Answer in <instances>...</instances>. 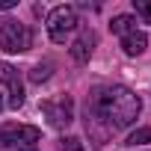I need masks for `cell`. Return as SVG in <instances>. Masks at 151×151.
<instances>
[{
    "label": "cell",
    "instance_id": "obj_1",
    "mask_svg": "<svg viewBox=\"0 0 151 151\" xmlns=\"http://www.w3.org/2000/svg\"><path fill=\"white\" fill-rule=\"evenodd\" d=\"M139 110H142V101H139V95L133 89L119 86V83L98 86L86 98V107H83L86 133L95 142H107L113 133L130 127L139 119Z\"/></svg>",
    "mask_w": 151,
    "mask_h": 151
},
{
    "label": "cell",
    "instance_id": "obj_2",
    "mask_svg": "<svg viewBox=\"0 0 151 151\" xmlns=\"http://www.w3.org/2000/svg\"><path fill=\"white\" fill-rule=\"evenodd\" d=\"M42 133L33 124H0V145L15 151H36Z\"/></svg>",
    "mask_w": 151,
    "mask_h": 151
},
{
    "label": "cell",
    "instance_id": "obj_3",
    "mask_svg": "<svg viewBox=\"0 0 151 151\" xmlns=\"http://www.w3.org/2000/svg\"><path fill=\"white\" fill-rule=\"evenodd\" d=\"M0 47H3L6 53H24L33 47V30L21 21H12L6 18L3 24H0Z\"/></svg>",
    "mask_w": 151,
    "mask_h": 151
},
{
    "label": "cell",
    "instance_id": "obj_4",
    "mask_svg": "<svg viewBox=\"0 0 151 151\" xmlns=\"http://www.w3.org/2000/svg\"><path fill=\"white\" fill-rule=\"evenodd\" d=\"M45 27H47V36L56 45H62L65 36H71L74 30H77V9H74V6H56V9H50Z\"/></svg>",
    "mask_w": 151,
    "mask_h": 151
},
{
    "label": "cell",
    "instance_id": "obj_5",
    "mask_svg": "<svg viewBox=\"0 0 151 151\" xmlns=\"http://www.w3.org/2000/svg\"><path fill=\"white\" fill-rule=\"evenodd\" d=\"M42 113L45 119L50 122V127H68L74 122V101L71 95H56V98H47L42 104Z\"/></svg>",
    "mask_w": 151,
    "mask_h": 151
},
{
    "label": "cell",
    "instance_id": "obj_6",
    "mask_svg": "<svg viewBox=\"0 0 151 151\" xmlns=\"http://www.w3.org/2000/svg\"><path fill=\"white\" fill-rule=\"evenodd\" d=\"M0 83L9 89V107L18 110V107L24 104V83H21L18 68L9 65V62H0Z\"/></svg>",
    "mask_w": 151,
    "mask_h": 151
},
{
    "label": "cell",
    "instance_id": "obj_7",
    "mask_svg": "<svg viewBox=\"0 0 151 151\" xmlns=\"http://www.w3.org/2000/svg\"><path fill=\"white\" fill-rule=\"evenodd\" d=\"M92 50H95V33L92 30H83L77 39H74V45H71V59L74 62H89Z\"/></svg>",
    "mask_w": 151,
    "mask_h": 151
},
{
    "label": "cell",
    "instance_id": "obj_8",
    "mask_svg": "<svg viewBox=\"0 0 151 151\" xmlns=\"http://www.w3.org/2000/svg\"><path fill=\"white\" fill-rule=\"evenodd\" d=\"M122 47H124V53H127V56H139V53L148 47V39H145V33H142V30H133V33L122 36Z\"/></svg>",
    "mask_w": 151,
    "mask_h": 151
},
{
    "label": "cell",
    "instance_id": "obj_9",
    "mask_svg": "<svg viewBox=\"0 0 151 151\" xmlns=\"http://www.w3.org/2000/svg\"><path fill=\"white\" fill-rule=\"evenodd\" d=\"M110 30H113L116 36H127V33L136 30V18H130V15H116V18L110 21Z\"/></svg>",
    "mask_w": 151,
    "mask_h": 151
},
{
    "label": "cell",
    "instance_id": "obj_10",
    "mask_svg": "<svg viewBox=\"0 0 151 151\" xmlns=\"http://www.w3.org/2000/svg\"><path fill=\"white\" fill-rule=\"evenodd\" d=\"M50 68H53V62H50V59L39 62V65H36V68L30 71V80H33V83H45V80L50 77Z\"/></svg>",
    "mask_w": 151,
    "mask_h": 151
},
{
    "label": "cell",
    "instance_id": "obj_11",
    "mask_svg": "<svg viewBox=\"0 0 151 151\" xmlns=\"http://www.w3.org/2000/svg\"><path fill=\"white\" fill-rule=\"evenodd\" d=\"M148 142H151V127H139V130H133L127 136L124 145H148Z\"/></svg>",
    "mask_w": 151,
    "mask_h": 151
},
{
    "label": "cell",
    "instance_id": "obj_12",
    "mask_svg": "<svg viewBox=\"0 0 151 151\" xmlns=\"http://www.w3.org/2000/svg\"><path fill=\"white\" fill-rule=\"evenodd\" d=\"M133 9L145 24H151V0H133Z\"/></svg>",
    "mask_w": 151,
    "mask_h": 151
},
{
    "label": "cell",
    "instance_id": "obj_13",
    "mask_svg": "<svg viewBox=\"0 0 151 151\" xmlns=\"http://www.w3.org/2000/svg\"><path fill=\"white\" fill-rule=\"evenodd\" d=\"M59 148H62V151H83V142H80L77 136H68V139H62Z\"/></svg>",
    "mask_w": 151,
    "mask_h": 151
},
{
    "label": "cell",
    "instance_id": "obj_14",
    "mask_svg": "<svg viewBox=\"0 0 151 151\" xmlns=\"http://www.w3.org/2000/svg\"><path fill=\"white\" fill-rule=\"evenodd\" d=\"M18 6V0H0V12H6V9H15Z\"/></svg>",
    "mask_w": 151,
    "mask_h": 151
},
{
    "label": "cell",
    "instance_id": "obj_15",
    "mask_svg": "<svg viewBox=\"0 0 151 151\" xmlns=\"http://www.w3.org/2000/svg\"><path fill=\"white\" fill-rule=\"evenodd\" d=\"M0 110H3V98H0Z\"/></svg>",
    "mask_w": 151,
    "mask_h": 151
}]
</instances>
